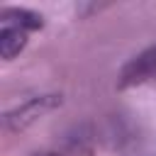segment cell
I'll use <instances>...</instances> for the list:
<instances>
[{
	"label": "cell",
	"mask_w": 156,
	"mask_h": 156,
	"mask_svg": "<svg viewBox=\"0 0 156 156\" xmlns=\"http://www.w3.org/2000/svg\"><path fill=\"white\" fill-rule=\"evenodd\" d=\"M34 156H61V154H56V151H41V154H34Z\"/></svg>",
	"instance_id": "5b68a950"
},
{
	"label": "cell",
	"mask_w": 156,
	"mask_h": 156,
	"mask_svg": "<svg viewBox=\"0 0 156 156\" xmlns=\"http://www.w3.org/2000/svg\"><path fill=\"white\" fill-rule=\"evenodd\" d=\"M144 83H156V44L136 54L119 73V88H134Z\"/></svg>",
	"instance_id": "6da1fadb"
},
{
	"label": "cell",
	"mask_w": 156,
	"mask_h": 156,
	"mask_svg": "<svg viewBox=\"0 0 156 156\" xmlns=\"http://www.w3.org/2000/svg\"><path fill=\"white\" fill-rule=\"evenodd\" d=\"M24 44H27V29L2 22V27H0V56L5 61H10L24 49Z\"/></svg>",
	"instance_id": "3957f363"
},
{
	"label": "cell",
	"mask_w": 156,
	"mask_h": 156,
	"mask_svg": "<svg viewBox=\"0 0 156 156\" xmlns=\"http://www.w3.org/2000/svg\"><path fill=\"white\" fill-rule=\"evenodd\" d=\"M58 102H61V100H58L56 95H46V98L29 100V102H24L22 107H17L15 112H10V115L5 117V122H7L10 129H22V127H27L29 122H34L37 117H41L46 110H51V107L58 105Z\"/></svg>",
	"instance_id": "7a4b0ae2"
},
{
	"label": "cell",
	"mask_w": 156,
	"mask_h": 156,
	"mask_svg": "<svg viewBox=\"0 0 156 156\" xmlns=\"http://www.w3.org/2000/svg\"><path fill=\"white\" fill-rule=\"evenodd\" d=\"M2 22L7 24H17L22 29H39L41 27V17L37 12H29V10H17V7H10L2 12Z\"/></svg>",
	"instance_id": "277c9868"
}]
</instances>
